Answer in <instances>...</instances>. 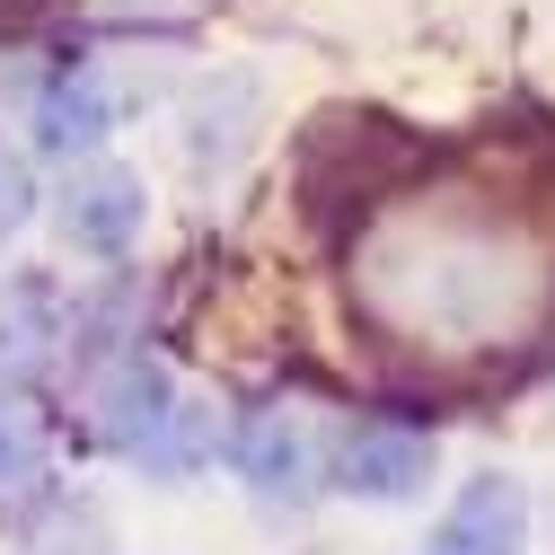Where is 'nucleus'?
<instances>
[{"instance_id": "8", "label": "nucleus", "mask_w": 555, "mask_h": 555, "mask_svg": "<svg viewBox=\"0 0 555 555\" xmlns=\"http://www.w3.org/2000/svg\"><path fill=\"white\" fill-rule=\"evenodd\" d=\"M247 124H256V80H212V89L194 98V115H185L194 168H230V159L247 151Z\"/></svg>"}, {"instance_id": "9", "label": "nucleus", "mask_w": 555, "mask_h": 555, "mask_svg": "<svg viewBox=\"0 0 555 555\" xmlns=\"http://www.w3.org/2000/svg\"><path fill=\"white\" fill-rule=\"evenodd\" d=\"M212 450H221V414L194 405V397H177V405L159 414V433L132 450V467H142V476H194Z\"/></svg>"}, {"instance_id": "2", "label": "nucleus", "mask_w": 555, "mask_h": 555, "mask_svg": "<svg viewBox=\"0 0 555 555\" xmlns=\"http://www.w3.org/2000/svg\"><path fill=\"white\" fill-rule=\"evenodd\" d=\"M326 476L344 485V494H371V503H405L433 485V433L414 424H388V414H371V424H353L335 450H326Z\"/></svg>"}, {"instance_id": "6", "label": "nucleus", "mask_w": 555, "mask_h": 555, "mask_svg": "<svg viewBox=\"0 0 555 555\" xmlns=\"http://www.w3.org/2000/svg\"><path fill=\"white\" fill-rule=\"evenodd\" d=\"M106 124H115L106 80L89 72V62H62V72L44 80V98H36V142H44V151H62V159H80V151H98V142H106Z\"/></svg>"}, {"instance_id": "7", "label": "nucleus", "mask_w": 555, "mask_h": 555, "mask_svg": "<svg viewBox=\"0 0 555 555\" xmlns=\"http://www.w3.org/2000/svg\"><path fill=\"white\" fill-rule=\"evenodd\" d=\"M177 405V388H168V371L151 362V353H132V362H115L106 379H98V433L115 441V450H142L151 433H159V414Z\"/></svg>"}, {"instance_id": "5", "label": "nucleus", "mask_w": 555, "mask_h": 555, "mask_svg": "<svg viewBox=\"0 0 555 555\" xmlns=\"http://www.w3.org/2000/svg\"><path fill=\"white\" fill-rule=\"evenodd\" d=\"M62 230H72L80 256H124L132 230H142V185H132L124 168L72 177V194H62Z\"/></svg>"}, {"instance_id": "12", "label": "nucleus", "mask_w": 555, "mask_h": 555, "mask_svg": "<svg viewBox=\"0 0 555 555\" xmlns=\"http://www.w3.org/2000/svg\"><path fill=\"white\" fill-rule=\"evenodd\" d=\"M44 555H106V546H80V538H62V546H44Z\"/></svg>"}, {"instance_id": "10", "label": "nucleus", "mask_w": 555, "mask_h": 555, "mask_svg": "<svg viewBox=\"0 0 555 555\" xmlns=\"http://www.w3.org/2000/svg\"><path fill=\"white\" fill-rule=\"evenodd\" d=\"M27 212H36V177H27V159L10 142H0V230H18Z\"/></svg>"}, {"instance_id": "1", "label": "nucleus", "mask_w": 555, "mask_h": 555, "mask_svg": "<svg viewBox=\"0 0 555 555\" xmlns=\"http://www.w3.org/2000/svg\"><path fill=\"white\" fill-rule=\"evenodd\" d=\"M546 247L503 212H388L362 238V300L414 344H503L546 309Z\"/></svg>"}, {"instance_id": "4", "label": "nucleus", "mask_w": 555, "mask_h": 555, "mask_svg": "<svg viewBox=\"0 0 555 555\" xmlns=\"http://www.w3.org/2000/svg\"><path fill=\"white\" fill-rule=\"evenodd\" d=\"M520 538H529V494L512 476H476V485H459V503L441 512L433 555H520Z\"/></svg>"}, {"instance_id": "3", "label": "nucleus", "mask_w": 555, "mask_h": 555, "mask_svg": "<svg viewBox=\"0 0 555 555\" xmlns=\"http://www.w3.org/2000/svg\"><path fill=\"white\" fill-rule=\"evenodd\" d=\"M230 467L247 485H264V494H309V485L326 476V441H318V424H309L300 405H264V414L238 424Z\"/></svg>"}, {"instance_id": "11", "label": "nucleus", "mask_w": 555, "mask_h": 555, "mask_svg": "<svg viewBox=\"0 0 555 555\" xmlns=\"http://www.w3.org/2000/svg\"><path fill=\"white\" fill-rule=\"evenodd\" d=\"M0 485H10V494H18V485H36V441L10 424V414H0Z\"/></svg>"}]
</instances>
